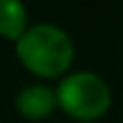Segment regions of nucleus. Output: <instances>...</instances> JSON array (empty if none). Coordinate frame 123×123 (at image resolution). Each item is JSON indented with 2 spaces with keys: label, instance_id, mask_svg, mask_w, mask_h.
I'll use <instances>...</instances> for the list:
<instances>
[{
  "label": "nucleus",
  "instance_id": "39448f33",
  "mask_svg": "<svg viewBox=\"0 0 123 123\" xmlns=\"http://www.w3.org/2000/svg\"><path fill=\"white\" fill-rule=\"evenodd\" d=\"M82 123H95V121H82Z\"/></svg>",
  "mask_w": 123,
  "mask_h": 123
},
{
  "label": "nucleus",
  "instance_id": "7ed1b4c3",
  "mask_svg": "<svg viewBox=\"0 0 123 123\" xmlns=\"http://www.w3.org/2000/svg\"><path fill=\"white\" fill-rule=\"evenodd\" d=\"M15 106H17V110H19L26 119H30V121L45 119V117L56 108V93H54L52 86L41 84V82H35V84L24 86V89L17 93Z\"/></svg>",
  "mask_w": 123,
  "mask_h": 123
},
{
  "label": "nucleus",
  "instance_id": "f03ea898",
  "mask_svg": "<svg viewBox=\"0 0 123 123\" xmlns=\"http://www.w3.org/2000/svg\"><path fill=\"white\" fill-rule=\"evenodd\" d=\"M56 104L80 121L102 117L110 106V86L93 71H74L58 82Z\"/></svg>",
  "mask_w": 123,
  "mask_h": 123
},
{
  "label": "nucleus",
  "instance_id": "20e7f679",
  "mask_svg": "<svg viewBox=\"0 0 123 123\" xmlns=\"http://www.w3.org/2000/svg\"><path fill=\"white\" fill-rule=\"evenodd\" d=\"M26 30V6L17 0H0V35L19 39Z\"/></svg>",
  "mask_w": 123,
  "mask_h": 123
},
{
  "label": "nucleus",
  "instance_id": "f257e3e1",
  "mask_svg": "<svg viewBox=\"0 0 123 123\" xmlns=\"http://www.w3.org/2000/svg\"><path fill=\"white\" fill-rule=\"evenodd\" d=\"M19 61L37 76L54 78L69 69L74 61V41L56 24L43 22L26 28L17 39Z\"/></svg>",
  "mask_w": 123,
  "mask_h": 123
}]
</instances>
